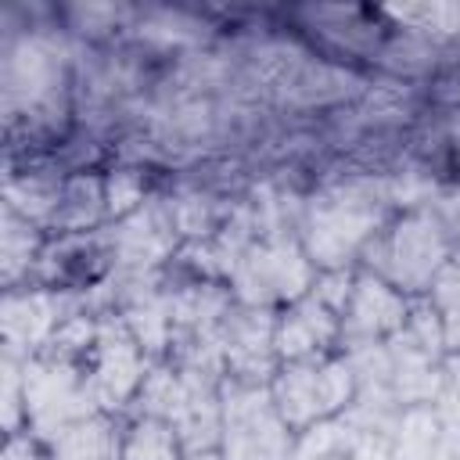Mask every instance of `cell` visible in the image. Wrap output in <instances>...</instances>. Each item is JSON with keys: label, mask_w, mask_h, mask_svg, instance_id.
<instances>
[{"label": "cell", "mask_w": 460, "mask_h": 460, "mask_svg": "<svg viewBox=\"0 0 460 460\" xmlns=\"http://www.w3.org/2000/svg\"><path fill=\"white\" fill-rule=\"evenodd\" d=\"M198 460H216V456H198Z\"/></svg>", "instance_id": "6da1fadb"}]
</instances>
